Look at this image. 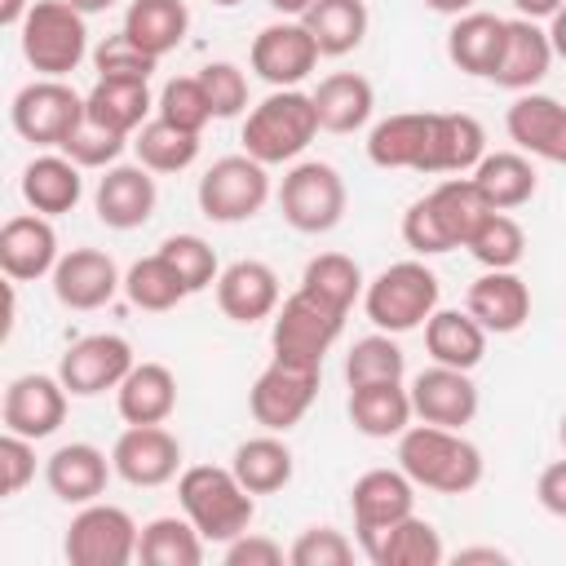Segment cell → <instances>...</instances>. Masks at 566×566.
<instances>
[{
    "label": "cell",
    "instance_id": "obj_63",
    "mask_svg": "<svg viewBox=\"0 0 566 566\" xmlns=\"http://www.w3.org/2000/svg\"><path fill=\"white\" fill-rule=\"evenodd\" d=\"M208 4H217V9H234V4H243V0H208Z\"/></svg>",
    "mask_w": 566,
    "mask_h": 566
},
{
    "label": "cell",
    "instance_id": "obj_13",
    "mask_svg": "<svg viewBox=\"0 0 566 566\" xmlns=\"http://www.w3.org/2000/svg\"><path fill=\"white\" fill-rule=\"evenodd\" d=\"M318 376H323V367H296V363L274 358V363L256 376V385H252V394H248L252 420H256L261 429H270V433H287V429L301 424V416L314 407V398H318Z\"/></svg>",
    "mask_w": 566,
    "mask_h": 566
},
{
    "label": "cell",
    "instance_id": "obj_57",
    "mask_svg": "<svg viewBox=\"0 0 566 566\" xmlns=\"http://www.w3.org/2000/svg\"><path fill=\"white\" fill-rule=\"evenodd\" d=\"M562 4H566V0H513L517 18H531V22H544V18H553Z\"/></svg>",
    "mask_w": 566,
    "mask_h": 566
},
{
    "label": "cell",
    "instance_id": "obj_33",
    "mask_svg": "<svg viewBox=\"0 0 566 566\" xmlns=\"http://www.w3.org/2000/svg\"><path fill=\"white\" fill-rule=\"evenodd\" d=\"M310 97H314L323 133H358L371 119V106H376V88L358 71H336V75L318 80V88Z\"/></svg>",
    "mask_w": 566,
    "mask_h": 566
},
{
    "label": "cell",
    "instance_id": "obj_28",
    "mask_svg": "<svg viewBox=\"0 0 566 566\" xmlns=\"http://www.w3.org/2000/svg\"><path fill=\"white\" fill-rule=\"evenodd\" d=\"M553 40L539 22L531 18H509V35H504V53H500V66H495V84L509 88V93H531L548 66H553Z\"/></svg>",
    "mask_w": 566,
    "mask_h": 566
},
{
    "label": "cell",
    "instance_id": "obj_37",
    "mask_svg": "<svg viewBox=\"0 0 566 566\" xmlns=\"http://www.w3.org/2000/svg\"><path fill=\"white\" fill-rule=\"evenodd\" d=\"M119 31H124L142 53L164 57V53H172V49L186 40V31H190V9H186V0H133Z\"/></svg>",
    "mask_w": 566,
    "mask_h": 566
},
{
    "label": "cell",
    "instance_id": "obj_15",
    "mask_svg": "<svg viewBox=\"0 0 566 566\" xmlns=\"http://www.w3.org/2000/svg\"><path fill=\"white\" fill-rule=\"evenodd\" d=\"M318 57L323 53H318V44H314V35L305 31L301 18L296 22H270V27H261L256 40H252V53H248L252 71L265 84H274V88H296L301 80H310L314 66H318Z\"/></svg>",
    "mask_w": 566,
    "mask_h": 566
},
{
    "label": "cell",
    "instance_id": "obj_49",
    "mask_svg": "<svg viewBox=\"0 0 566 566\" xmlns=\"http://www.w3.org/2000/svg\"><path fill=\"white\" fill-rule=\"evenodd\" d=\"M159 252L172 261V270L181 274V283H186V292L195 296V292H203V287H212L217 283V252H212V243H203L199 234H168L164 243H159Z\"/></svg>",
    "mask_w": 566,
    "mask_h": 566
},
{
    "label": "cell",
    "instance_id": "obj_26",
    "mask_svg": "<svg viewBox=\"0 0 566 566\" xmlns=\"http://www.w3.org/2000/svg\"><path fill=\"white\" fill-rule=\"evenodd\" d=\"M111 473L115 464L93 442H66L44 460V482L62 504H93L97 495H106Z\"/></svg>",
    "mask_w": 566,
    "mask_h": 566
},
{
    "label": "cell",
    "instance_id": "obj_46",
    "mask_svg": "<svg viewBox=\"0 0 566 566\" xmlns=\"http://www.w3.org/2000/svg\"><path fill=\"white\" fill-rule=\"evenodd\" d=\"M407 358L398 349V340H389V332L363 336L354 340V349L345 354V380L349 385H371V380H402Z\"/></svg>",
    "mask_w": 566,
    "mask_h": 566
},
{
    "label": "cell",
    "instance_id": "obj_18",
    "mask_svg": "<svg viewBox=\"0 0 566 566\" xmlns=\"http://www.w3.org/2000/svg\"><path fill=\"white\" fill-rule=\"evenodd\" d=\"M159 190H155V172L146 164H111L97 177L93 190V212L102 226L111 230H137L155 217Z\"/></svg>",
    "mask_w": 566,
    "mask_h": 566
},
{
    "label": "cell",
    "instance_id": "obj_25",
    "mask_svg": "<svg viewBox=\"0 0 566 566\" xmlns=\"http://www.w3.org/2000/svg\"><path fill=\"white\" fill-rule=\"evenodd\" d=\"M464 310L495 336H513L526 327L531 318V287L522 274L513 270H486L482 279L469 283V296H464Z\"/></svg>",
    "mask_w": 566,
    "mask_h": 566
},
{
    "label": "cell",
    "instance_id": "obj_9",
    "mask_svg": "<svg viewBox=\"0 0 566 566\" xmlns=\"http://www.w3.org/2000/svg\"><path fill=\"white\" fill-rule=\"evenodd\" d=\"M137 535L142 526L128 517V509L93 500L71 517L62 553L71 566H128L137 557Z\"/></svg>",
    "mask_w": 566,
    "mask_h": 566
},
{
    "label": "cell",
    "instance_id": "obj_1",
    "mask_svg": "<svg viewBox=\"0 0 566 566\" xmlns=\"http://www.w3.org/2000/svg\"><path fill=\"white\" fill-rule=\"evenodd\" d=\"M398 469L438 495H469L482 482V451L460 433L442 424H407L398 433Z\"/></svg>",
    "mask_w": 566,
    "mask_h": 566
},
{
    "label": "cell",
    "instance_id": "obj_10",
    "mask_svg": "<svg viewBox=\"0 0 566 566\" xmlns=\"http://www.w3.org/2000/svg\"><path fill=\"white\" fill-rule=\"evenodd\" d=\"M270 199V172L252 155H226L199 177V212L208 221L234 226L265 208Z\"/></svg>",
    "mask_w": 566,
    "mask_h": 566
},
{
    "label": "cell",
    "instance_id": "obj_22",
    "mask_svg": "<svg viewBox=\"0 0 566 566\" xmlns=\"http://www.w3.org/2000/svg\"><path fill=\"white\" fill-rule=\"evenodd\" d=\"M509 137L517 142L522 155L548 159L566 168V106L548 93H517V102L504 115Z\"/></svg>",
    "mask_w": 566,
    "mask_h": 566
},
{
    "label": "cell",
    "instance_id": "obj_44",
    "mask_svg": "<svg viewBox=\"0 0 566 566\" xmlns=\"http://www.w3.org/2000/svg\"><path fill=\"white\" fill-rule=\"evenodd\" d=\"M464 248L482 270H517V261L526 256V230L509 212H486Z\"/></svg>",
    "mask_w": 566,
    "mask_h": 566
},
{
    "label": "cell",
    "instance_id": "obj_24",
    "mask_svg": "<svg viewBox=\"0 0 566 566\" xmlns=\"http://www.w3.org/2000/svg\"><path fill=\"white\" fill-rule=\"evenodd\" d=\"M486 155V128L464 115V111H433L429 119V146H424V164L420 172L424 177H438V172H473L478 159Z\"/></svg>",
    "mask_w": 566,
    "mask_h": 566
},
{
    "label": "cell",
    "instance_id": "obj_60",
    "mask_svg": "<svg viewBox=\"0 0 566 566\" xmlns=\"http://www.w3.org/2000/svg\"><path fill=\"white\" fill-rule=\"evenodd\" d=\"M424 9H433V13H447V18H460V13H469L478 0H420Z\"/></svg>",
    "mask_w": 566,
    "mask_h": 566
},
{
    "label": "cell",
    "instance_id": "obj_64",
    "mask_svg": "<svg viewBox=\"0 0 566 566\" xmlns=\"http://www.w3.org/2000/svg\"><path fill=\"white\" fill-rule=\"evenodd\" d=\"M557 433H562V447H566V416H562V429Z\"/></svg>",
    "mask_w": 566,
    "mask_h": 566
},
{
    "label": "cell",
    "instance_id": "obj_45",
    "mask_svg": "<svg viewBox=\"0 0 566 566\" xmlns=\"http://www.w3.org/2000/svg\"><path fill=\"white\" fill-rule=\"evenodd\" d=\"M301 287H310L314 296L340 305V310H354V301L363 296V270L354 256L345 252H318L305 261V274H301Z\"/></svg>",
    "mask_w": 566,
    "mask_h": 566
},
{
    "label": "cell",
    "instance_id": "obj_58",
    "mask_svg": "<svg viewBox=\"0 0 566 566\" xmlns=\"http://www.w3.org/2000/svg\"><path fill=\"white\" fill-rule=\"evenodd\" d=\"M35 0H0V27H22Z\"/></svg>",
    "mask_w": 566,
    "mask_h": 566
},
{
    "label": "cell",
    "instance_id": "obj_23",
    "mask_svg": "<svg viewBox=\"0 0 566 566\" xmlns=\"http://www.w3.org/2000/svg\"><path fill=\"white\" fill-rule=\"evenodd\" d=\"M217 305L230 323H261V318H274V310L283 305L279 301V274L265 265V261H230L221 274H217Z\"/></svg>",
    "mask_w": 566,
    "mask_h": 566
},
{
    "label": "cell",
    "instance_id": "obj_50",
    "mask_svg": "<svg viewBox=\"0 0 566 566\" xmlns=\"http://www.w3.org/2000/svg\"><path fill=\"white\" fill-rule=\"evenodd\" d=\"M159 57L142 53L124 31L119 35H106L97 49H93V71L97 80H137V84H150Z\"/></svg>",
    "mask_w": 566,
    "mask_h": 566
},
{
    "label": "cell",
    "instance_id": "obj_3",
    "mask_svg": "<svg viewBox=\"0 0 566 566\" xmlns=\"http://www.w3.org/2000/svg\"><path fill=\"white\" fill-rule=\"evenodd\" d=\"M177 504H181V513L195 522V531L208 544L239 539L252 526V517H256L252 491L234 478V469H221V464H190V469H181Z\"/></svg>",
    "mask_w": 566,
    "mask_h": 566
},
{
    "label": "cell",
    "instance_id": "obj_55",
    "mask_svg": "<svg viewBox=\"0 0 566 566\" xmlns=\"http://www.w3.org/2000/svg\"><path fill=\"white\" fill-rule=\"evenodd\" d=\"M535 495H539V504H544L553 517H566V460H553V464L539 473Z\"/></svg>",
    "mask_w": 566,
    "mask_h": 566
},
{
    "label": "cell",
    "instance_id": "obj_5",
    "mask_svg": "<svg viewBox=\"0 0 566 566\" xmlns=\"http://www.w3.org/2000/svg\"><path fill=\"white\" fill-rule=\"evenodd\" d=\"M18 40L27 66L44 80H62L88 57V22L71 0H35Z\"/></svg>",
    "mask_w": 566,
    "mask_h": 566
},
{
    "label": "cell",
    "instance_id": "obj_8",
    "mask_svg": "<svg viewBox=\"0 0 566 566\" xmlns=\"http://www.w3.org/2000/svg\"><path fill=\"white\" fill-rule=\"evenodd\" d=\"M345 177L323 164V159H301L283 172V186H279V212L292 230L301 234H327L340 226L345 217Z\"/></svg>",
    "mask_w": 566,
    "mask_h": 566
},
{
    "label": "cell",
    "instance_id": "obj_17",
    "mask_svg": "<svg viewBox=\"0 0 566 566\" xmlns=\"http://www.w3.org/2000/svg\"><path fill=\"white\" fill-rule=\"evenodd\" d=\"M111 464L128 486H164L181 469V442L164 424H128L111 447Z\"/></svg>",
    "mask_w": 566,
    "mask_h": 566
},
{
    "label": "cell",
    "instance_id": "obj_53",
    "mask_svg": "<svg viewBox=\"0 0 566 566\" xmlns=\"http://www.w3.org/2000/svg\"><path fill=\"white\" fill-rule=\"evenodd\" d=\"M0 469H4V495H18L35 478V442L4 429V438H0Z\"/></svg>",
    "mask_w": 566,
    "mask_h": 566
},
{
    "label": "cell",
    "instance_id": "obj_59",
    "mask_svg": "<svg viewBox=\"0 0 566 566\" xmlns=\"http://www.w3.org/2000/svg\"><path fill=\"white\" fill-rule=\"evenodd\" d=\"M548 40H553V53L566 62V4H562V9L548 18Z\"/></svg>",
    "mask_w": 566,
    "mask_h": 566
},
{
    "label": "cell",
    "instance_id": "obj_56",
    "mask_svg": "<svg viewBox=\"0 0 566 566\" xmlns=\"http://www.w3.org/2000/svg\"><path fill=\"white\" fill-rule=\"evenodd\" d=\"M473 562L504 566V562H509V553H504V548H491V544H473V548H460V553H455V566H473Z\"/></svg>",
    "mask_w": 566,
    "mask_h": 566
},
{
    "label": "cell",
    "instance_id": "obj_4",
    "mask_svg": "<svg viewBox=\"0 0 566 566\" xmlns=\"http://www.w3.org/2000/svg\"><path fill=\"white\" fill-rule=\"evenodd\" d=\"M314 137H318V111L314 97L301 88H274L243 119V155L261 159L265 168L292 164Z\"/></svg>",
    "mask_w": 566,
    "mask_h": 566
},
{
    "label": "cell",
    "instance_id": "obj_38",
    "mask_svg": "<svg viewBox=\"0 0 566 566\" xmlns=\"http://www.w3.org/2000/svg\"><path fill=\"white\" fill-rule=\"evenodd\" d=\"M150 106H155L150 84H137V80H97L84 93V115L119 137H133L146 124Z\"/></svg>",
    "mask_w": 566,
    "mask_h": 566
},
{
    "label": "cell",
    "instance_id": "obj_30",
    "mask_svg": "<svg viewBox=\"0 0 566 566\" xmlns=\"http://www.w3.org/2000/svg\"><path fill=\"white\" fill-rule=\"evenodd\" d=\"M115 407L124 424H164L177 411V376L164 363H133L115 389Z\"/></svg>",
    "mask_w": 566,
    "mask_h": 566
},
{
    "label": "cell",
    "instance_id": "obj_43",
    "mask_svg": "<svg viewBox=\"0 0 566 566\" xmlns=\"http://www.w3.org/2000/svg\"><path fill=\"white\" fill-rule=\"evenodd\" d=\"M124 296H128L137 310H146V314H164V310H172L177 301H186L190 292H186L181 274L172 270V261H168L164 252H150V256H142V261L128 265V274H124Z\"/></svg>",
    "mask_w": 566,
    "mask_h": 566
},
{
    "label": "cell",
    "instance_id": "obj_7",
    "mask_svg": "<svg viewBox=\"0 0 566 566\" xmlns=\"http://www.w3.org/2000/svg\"><path fill=\"white\" fill-rule=\"evenodd\" d=\"M438 274L424 261H394L363 287V310L380 332L398 336L438 310Z\"/></svg>",
    "mask_w": 566,
    "mask_h": 566
},
{
    "label": "cell",
    "instance_id": "obj_19",
    "mask_svg": "<svg viewBox=\"0 0 566 566\" xmlns=\"http://www.w3.org/2000/svg\"><path fill=\"white\" fill-rule=\"evenodd\" d=\"M119 287V265L102 248H71L53 265V296L66 310H102Z\"/></svg>",
    "mask_w": 566,
    "mask_h": 566
},
{
    "label": "cell",
    "instance_id": "obj_51",
    "mask_svg": "<svg viewBox=\"0 0 566 566\" xmlns=\"http://www.w3.org/2000/svg\"><path fill=\"white\" fill-rule=\"evenodd\" d=\"M287 562L292 566H349L354 562V544L336 526H310V531H301L292 539Z\"/></svg>",
    "mask_w": 566,
    "mask_h": 566
},
{
    "label": "cell",
    "instance_id": "obj_20",
    "mask_svg": "<svg viewBox=\"0 0 566 566\" xmlns=\"http://www.w3.org/2000/svg\"><path fill=\"white\" fill-rule=\"evenodd\" d=\"M57 230L40 212H18L0 226V270L13 283H31L53 274L57 265Z\"/></svg>",
    "mask_w": 566,
    "mask_h": 566
},
{
    "label": "cell",
    "instance_id": "obj_21",
    "mask_svg": "<svg viewBox=\"0 0 566 566\" xmlns=\"http://www.w3.org/2000/svg\"><path fill=\"white\" fill-rule=\"evenodd\" d=\"M411 407L424 424L464 429L478 416V385L469 380V371L433 363L411 380Z\"/></svg>",
    "mask_w": 566,
    "mask_h": 566
},
{
    "label": "cell",
    "instance_id": "obj_6",
    "mask_svg": "<svg viewBox=\"0 0 566 566\" xmlns=\"http://www.w3.org/2000/svg\"><path fill=\"white\" fill-rule=\"evenodd\" d=\"M345 314L340 305L314 296L310 287H296L279 310H274V327H270V349L283 363L296 367H323V354L336 345V336L345 332Z\"/></svg>",
    "mask_w": 566,
    "mask_h": 566
},
{
    "label": "cell",
    "instance_id": "obj_54",
    "mask_svg": "<svg viewBox=\"0 0 566 566\" xmlns=\"http://www.w3.org/2000/svg\"><path fill=\"white\" fill-rule=\"evenodd\" d=\"M226 566H283V544H274L270 535H256V531H243L239 539L226 544Z\"/></svg>",
    "mask_w": 566,
    "mask_h": 566
},
{
    "label": "cell",
    "instance_id": "obj_48",
    "mask_svg": "<svg viewBox=\"0 0 566 566\" xmlns=\"http://www.w3.org/2000/svg\"><path fill=\"white\" fill-rule=\"evenodd\" d=\"M124 146H133V137H119V133H111V128H102V124H93L88 115L66 133V142L57 146L66 159H75L80 168H111V164H119V155H124Z\"/></svg>",
    "mask_w": 566,
    "mask_h": 566
},
{
    "label": "cell",
    "instance_id": "obj_62",
    "mask_svg": "<svg viewBox=\"0 0 566 566\" xmlns=\"http://www.w3.org/2000/svg\"><path fill=\"white\" fill-rule=\"evenodd\" d=\"M71 4H75L80 13H102V9H111L115 0H71Z\"/></svg>",
    "mask_w": 566,
    "mask_h": 566
},
{
    "label": "cell",
    "instance_id": "obj_2",
    "mask_svg": "<svg viewBox=\"0 0 566 566\" xmlns=\"http://www.w3.org/2000/svg\"><path fill=\"white\" fill-rule=\"evenodd\" d=\"M486 212H495V208H486L473 177H447L402 212V243L420 256L464 248Z\"/></svg>",
    "mask_w": 566,
    "mask_h": 566
},
{
    "label": "cell",
    "instance_id": "obj_31",
    "mask_svg": "<svg viewBox=\"0 0 566 566\" xmlns=\"http://www.w3.org/2000/svg\"><path fill=\"white\" fill-rule=\"evenodd\" d=\"M486 336L491 332L469 310H433L424 318V349L442 367L473 371L482 363V354H486Z\"/></svg>",
    "mask_w": 566,
    "mask_h": 566
},
{
    "label": "cell",
    "instance_id": "obj_42",
    "mask_svg": "<svg viewBox=\"0 0 566 566\" xmlns=\"http://www.w3.org/2000/svg\"><path fill=\"white\" fill-rule=\"evenodd\" d=\"M133 150H137V164H146L150 172H186L199 159V133L172 128L168 119L155 115L133 133Z\"/></svg>",
    "mask_w": 566,
    "mask_h": 566
},
{
    "label": "cell",
    "instance_id": "obj_16",
    "mask_svg": "<svg viewBox=\"0 0 566 566\" xmlns=\"http://www.w3.org/2000/svg\"><path fill=\"white\" fill-rule=\"evenodd\" d=\"M66 385L57 376H44V371H27L18 380H9L4 389V407H0V420L9 433H22L31 442L49 438L62 429L66 420Z\"/></svg>",
    "mask_w": 566,
    "mask_h": 566
},
{
    "label": "cell",
    "instance_id": "obj_41",
    "mask_svg": "<svg viewBox=\"0 0 566 566\" xmlns=\"http://www.w3.org/2000/svg\"><path fill=\"white\" fill-rule=\"evenodd\" d=\"M203 544L208 539L195 531V522L186 513L181 517H155L137 535V557L146 566H199Z\"/></svg>",
    "mask_w": 566,
    "mask_h": 566
},
{
    "label": "cell",
    "instance_id": "obj_40",
    "mask_svg": "<svg viewBox=\"0 0 566 566\" xmlns=\"http://www.w3.org/2000/svg\"><path fill=\"white\" fill-rule=\"evenodd\" d=\"M234 478L252 491V495H274L292 482V451L283 438H274L270 429L261 438H248L234 447V460H230Z\"/></svg>",
    "mask_w": 566,
    "mask_h": 566
},
{
    "label": "cell",
    "instance_id": "obj_32",
    "mask_svg": "<svg viewBox=\"0 0 566 566\" xmlns=\"http://www.w3.org/2000/svg\"><path fill=\"white\" fill-rule=\"evenodd\" d=\"M411 389L402 380H371V385H349V420L367 438H398L411 424Z\"/></svg>",
    "mask_w": 566,
    "mask_h": 566
},
{
    "label": "cell",
    "instance_id": "obj_39",
    "mask_svg": "<svg viewBox=\"0 0 566 566\" xmlns=\"http://www.w3.org/2000/svg\"><path fill=\"white\" fill-rule=\"evenodd\" d=\"M301 22L314 35L323 57H345L367 35V4L363 0H314L301 13Z\"/></svg>",
    "mask_w": 566,
    "mask_h": 566
},
{
    "label": "cell",
    "instance_id": "obj_27",
    "mask_svg": "<svg viewBox=\"0 0 566 566\" xmlns=\"http://www.w3.org/2000/svg\"><path fill=\"white\" fill-rule=\"evenodd\" d=\"M504 35H509V18L469 9L447 31V57H451L455 71L478 75V80H491L495 66H500V53H504Z\"/></svg>",
    "mask_w": 566,
    "mask_h": 566
},
{
    "label": "cell",
    "instance_id": "obj_34",
    "mask_svg": "<svg viewBox=\"0 0 566 566\" xmlns=\"http://www.w3.org/2000/svg\"><path fill=\"white\" fill-rule=\"evenodd\" d=\"M429 119H433V111H402V115L380 119L367 133V159L376 168H411V172H420L424 146H429Z\"/></svg>",
    "mask_w": 566,
    "mask_h": 566
},
{
    "label": "cell",
    "instance_id": "obj_14",
    "mask_svg": "<svg viewBox=\"0 0 566 566\" xmlns=\"http://www.w3.org/2000/svg\"><path fill=\"white\" fill-rule=\"evenodd\" d=\"M349 513H354V535L358 548L371 544L380 531L416 513V482L402 469H367L349 486Z\"/></svg>",
    "mask_w": 566,
    "mask_h": 566
},
{
    "label": "cell",
    "instance_id": "obj_47",
    "mask_svg": "<svg viewBox=\"0 0 566 566\" xmlns=\"http://www.w3.org/2000/svg\"><path fill=\"white\" fill-rule=\"evenodd\" d=\"M155 115L168 119L172 128H186V133H203V124L212 119V102L199 84V75H172L159 97H155Z\"/></svg>",
    "mask_w": 566,
    "mask_h": 566
},
{
    "label": "cell",
    "instance_id": "obj_11",
    "mask_svg": "<svg viewBox=\"0 0 566 566\" xmlns=\"http://www.w3.org/2000/svg\"><path fill=\"white\" fill-rule=\"evenodd\" d=\"M9 119L13 133L31 146H62L66 133L84 119V97L62 80H31L13 93Z\"/></svg>",
    "mask_w": 566,
    "mask_h": 566
},
{
    "label": "cell",
    "instance_id": "obj_35",
    "mask_svg": "<svg viewBox=\"0 0 566 566\" xmlns=\"http://www.w3.org/2000/svg\"><path fill=\"white\" fill-rule=\"evenodd\" d=\"M469 177H473L478 195L486 199V208H495V212H513V208L531 203V195L539 186V177H535V168H531V159L522 150L482 155Z\"/></svg>",
    "mask_w": 566,
    "mask_h": 566
},
{
    "label": "cell",
    "instance_id": "obj_61",
    "mask_svg": "<svg viewBox=\"0 0 566 566\" xmlns=\"http://www.w3.org/2000/svg\"><path fill=\"white\" fill-rule=\"evenodd\" d=\"M265 4H270L274 13H283V18H301V13H305L314 0H265Z\"/></svg>",
    "mask_w": 566,
    "mask_h": 566
},
{
    "label": "cell",
    "instance_id": "obj_52",
    "mask_svg": "<svg viewBox=\"0 0 566 566\" xmlns=\"http://www.w3.org/2000/svg\"><path fill=\"white\" fill-rule=\"evenodd\" d=\"M199 84L212 102V119H234L248 106V75L234 62H208L199 71Z\"/></svg>",
    "mask_w": 566,
    "mask_h": 566
},
{
    "label": "cell",
    "instance_id": "obj_36",
    "mask_svg": "<svg viewBox=\"0 0 566 566\" xmlns=\"http://www.w3.org/2000/svg\"><path fill=\"white\" fill-rule=\"evenodd\" d=\"M363 553L371 566H442L447 562L442 535L433 531V522H424L416 513L394 522L389 531H380L371 544H363Z\"/></svg>",
    "mask_w": 566,
    "mask_h": 566
},
{
    "label": "cell",
    "instance_id": "obj_12",
    "mask_svg": "<svg viewBox=\"0 0 566 566\" xmlns=\"http://www.w3.org/2000/svg\"><path fill=\"white\" fill-rule=\"evenodd\" d=\"M133 345L119 332H93L66 345L57 358V380L66 385L71 398H97L106 389H119V380L133 371Z\"/></svg>",
    "mask_w": 566,
    "mask_h": 566
},
{
    "label": "cell",
    "instance_id": "obj_29",
    "mask_svg": "<svg viewBox=\"0 0 566 566\" xmlns=\"http://www.w3.org/2000/svg\"><path fill=\"white\" fill-rule=\"evenodd\" d=\"M84 168L75 159H66L62 150L57 155H35L27 168H22V199L31 212L40 217H62L71 212L80 199H84Z\"/></svg>",
    "mask_w": 566,
    "mask_h": 566
}]
</instances>
